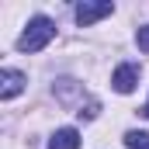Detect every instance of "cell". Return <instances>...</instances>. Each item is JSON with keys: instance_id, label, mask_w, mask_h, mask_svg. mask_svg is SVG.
<instances>
[{"instance_id": "cell-1", "label": "cell", "mask_w": 149, "mask_h": 149, "mask_svg": "<svg viewBox=\"0 0 149 149\" xmlns=\"http://www.w3.org/2000/svg\"><path fill=\"white\" fill-rule=\"evenodd\" d=\"M52 38H56V24H52L49 17H42V14H38V17H31V21H28V28L21 31L17 49H21V52H42Z\"/></svg>"}, {"instance_id": "cell-8", "label": "cell", "mask_w": 149, "mask_h": 149, "mask_svg": "<svg viewBox=\"0 0 149 149\" xmlns=\"http://www.w3.org/2000/svg\"><path fill=\"white\" fill-rule=\"evenodd\" d=\"M135 42H139V49H142V52H149V24L135 31Z\"/></svg>"}, {"instance_id": "cell-9", "label": "cell", "mask_w": 149, "mask_h": 149, "mask_svg": "<svg viewBox=\"0 0 149 149\" xmlns=\"http://www.w3.org/2000/svg\"><path fill=\"white\" fill-rule=\"evenodd\" d=\"M142 114H146V118H149V104H146V108H142Z\"/></svg>"}, {"instance_id": "cell-6", "label": "cell", "mask_w": 149, "mask_h": 149, "mask_svg": "<svg viewBox=\"0 0 149 149\" xmlns=\"http://www.w3.org/2000/svg\"><path fill=\"white\" fill-rule=\"evenodd\" d=\"M125 146L128 149H149V132H139V128L125 132Z\"/></svg>"}, {"instance_id": "cell-5", "label": "cell", "mask_w": 149, "mask_h": 149, "mask_svg": "<svg viewBox=\"0 0 149 149\" xmlns=\"http://www.w3.org/2000/svg\"><path fill=\"white\" fill-rule=\"evenodd\" d=\"M49 149H80V132L76 128H56L49 139Z\"/></svg>"}, {"instance_id": "cell-2", "label": "cell", "mask_w": 149, "mask_h": 149, "mask_svg": "<svg viewBox=\"0 0 149 149\" xmlns=\"http://www.w3.org/2000/svg\"><path fill=\"white\" fill-rule=\"evenodd\" d=\"M114 10L111 0H83L80 7H76V24L80 28H90L94 21H101V17H108Z\"/></svg>"}, {"instance_id": "cell-4", "label": "cell", "mask_w": 149, "mask_h": 149, "mask_svg": "<svg viewBox=\"0 0 149 149\" xmlns=\"http://www.w3.org/2000/svg\"><path fill=\"white\" fill-rule=\"evenodd\" d=\"M21 90H24V73H17V70H0V97H3V101L17 97Z\"/></svg>"}, {"instance_id": "cell-7", "label": "cell", "mask_w": 149, "mask_h": 149, "mask_svg": "<svg viewBox=\"0 0 149 149\" xmlns=\"http://www.w3.org/2000/svg\"><path fill=\"white\" fill-rule=\"evenodd\" d=\"M97 111H101V104H97V101H90V104H87V108H83V104H80V118H87V121H90V118H97Z\"/></svg>"}, {"instance_id": "cell-3", "label": "cell", "mask_w": 149, "mask_h": 149, "mask_svg": "<svg viewBox=\"0 0 149 149\" xmlns=\"http://www.w3.org/2000/svg\"><path fill=\"white\" fill-rule=\"evenodd\" d=\"M135 83H139V66L135 63H125V66H118L111 76V87L118 94H132L135 90Z\"/></svg>"}]
</instances>
